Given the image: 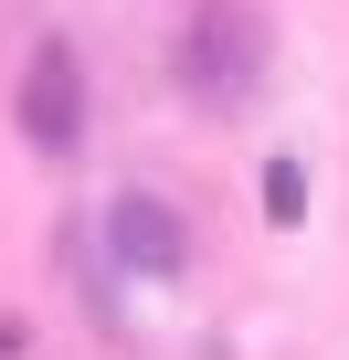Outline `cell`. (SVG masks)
<instances>
[{
  "instance_id": "obj_2",
  "label": "cell",
  "mask_w": 349,
  "mask_h": 360,
  "mask_svg": "<svg viewBox=\"0 0 349 360\" xmlns=\"http://www.w3.org/2000/svg\"><path fill=\"white\" fill-rule=\"evenodd\" d=\"M22 138L43 159H74V138H85V64H74L64 32H43L32 64H22Z\"/></svg>"
},
{
  "instance_id": "obj_1",
  "label": "cell",
  "mask_w": 349,
  "mask_h": 360,
  "mask_svg": "<svg viewBox=\"0 0 349 360\" xmlns=\"http://www.w3.org/2000/svg\"><path fill=\"white\" fill-rule=\"evenodd\" d=\"M180 85H191L202 106H244V96L265 85V11H254V0H202V11H191Z\"/></svg>"
},
{
  "instance_id": "obj_3",
  "label": "cell",
  "mask_w": 349,
  "mask_h": 360,
  "mask_svg": "<svg viewBox=\"0 0 349 360\" xmlns=\"http://www.w3.org/2000/svg\"><path fill=\"white\" fill-rule=\"evenodd\" d=\"M106 255H117L127 276H159V286H169V276L191 265V233H180V212H169L159 191H117V202H106Z\"/></svg>"
},
{
  "instance_id": "obj_4",
  "label": "cell",
  "mask_w": 349,
  "mask_h": 360,
  "mask_svg": "<svg viewBox=\"0 0 349 360\" xmlns=\"http://www.w3.org/2000/svg\"><path fill=\"white\" fill-rule=\"evenodd\" d=\"M265 223H286V233L307 223V169L296 159H265Z\"/></svg>"
}]
</instances>
